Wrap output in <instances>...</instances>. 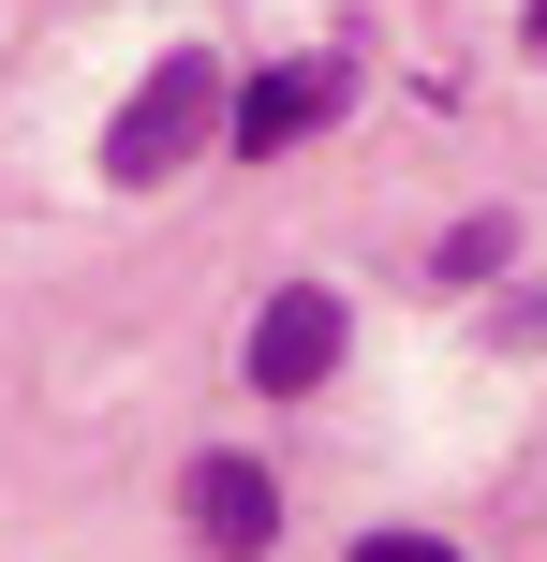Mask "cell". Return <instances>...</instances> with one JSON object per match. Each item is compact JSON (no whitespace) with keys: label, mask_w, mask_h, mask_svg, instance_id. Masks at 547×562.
Here are the masks:
<instances>
[{"label":"cell","mask_w":547,"mask_h":562,"mask_svg":"<svg viewBox=\"0 0 547 562\" xmlns=\"http://www.w3.org/2000/svg\"><path fill=\"white\" fill-rule=\"evenodd\" d=\"M341 562H474V548H459V533H414V518H371Z\"/></svg>","instance_id":"obj_6"},{"label":"cell","mask_w":547,"mask_h":562,"mask_svg":"<svg viewBox=\"0 0 547 562\" xmlns=\"http://www.w3.org/2000/svg\"><path fill=\"white\" fill-rule=\"evenodd\" d=\"M223 89H237V75H223L207 45H163V59H148V89L104 119V178H118V193H163L193 148H223Z\"/></svg>","instance_id":"obj_1"},{"label":"cell","mask_w":547,"mask_h":562,"mask_svg":"<svg viewBox=\"0 0 547 562\" xmlns=\"http://www.w3.org/2000/svg\"><path fill=\"white\" fill-rule=\"evenodd\" d=\"M518 45H533V59H547V0H518Z\"/></svg>","instance_id":"obj_7"},{"label":"cell","mask_w":547,"mask_h":562,"mask_svg":"<svg viewBox=\"0 0 547 562\" xmlns=\"http://www.w3.org/2000/svg\"><path fill=\"white\" fill-rule=\"evenodd\" d=\"M178 533H193L207 562H266V548H282V474L237 459V445L178 459Z\"/></svg>","instance_id":"obj_4"},{"label":"cell","mask_w":547,"mask_h":562,"mask_svg":"<svg viewBox=\"0 0 547 562\" xmlns=\"http://www.w3.org/2000/svg\"><path fill=\"white\" fill-rule=\"evenodd\" d=\"M341 340H355L341 281H282V296L252 311V340H237V370H252V400H311L326 370H341Z\"/></svg>","instance_id":"obj_3"},{"label":"cell","mask_w":547,"mask_h":562,"mask_svg":"<svg viewBox=\"0 0 547 562\" xmlns=\"http://www.w3.org/2000/svg\"><path fill=\"white\" fill-rule=\"evenodd\" d=\"M503 267H518V223H503V207H474V223L430 237V281H459V296H474V281H503Z\"/></svg>","instance_id":"obj_5"},{"label":"cell","mask_w":547,"mask_h":562,"mask_svg":"<svg viewBox=\"0 0 547 562\" xmlns=\"http://www.w3.org/2000/svg\"><path fill=\"white\" fill-rule=\"evenodd\" d=\"M341 104H355V59H341V45H311V59H266L252 89H223V148H237V164H282V148H311Z\"/></svg>","instance_id":"obj_2"}]
</instances>
